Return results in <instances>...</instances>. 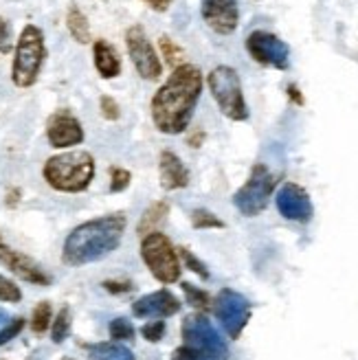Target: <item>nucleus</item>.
<instances>
[{
	"label": "nucleus",
	"mask_w": 358,
	"mask_h": 360,
	"mask_svg": "<svg viewBox=\"0 0 358 360\" xmlns=\"http://www.w3.org/2000/svg\"><path fill=\"white\" fill-rule=\"evenodd\" d=\"M203 86L205 77L198 66L185 62L174 68L172 75L156 90L150 101L154 128L167 136H178L187 132L196 105L200 101Z\"/></svg>",
	"instance_id": "obj_1"
},
{
	"label": "nucleus",
	"mask_w": 358,
	"mask_h": 360,
	"mask_svg": "<svg viewBox=\"0 0 358 360\" xmlns=\"http://www.w3.org/2000/svg\"><path fill=\"white\" fill-rule=\"evenodd\" d=\"M125 220L123 213H108L101 218H93L68 233L62 246V262L66 266H86L95 264L119 248L125 236Z\"/></svg>",
	"instance_id": "obj_2"
},
{
	"label": "nucleus",
	"mask_w": 358,
	"mask_h": 360,
	"mask_svg": "<svg viewBox=\"0 0 358 360\" xmlns=\"http://www.w3.org/2000/svg\"><path fill=\"white\" fill-rule=\"evenodd\" d=\"M95 156L86 150H64L42 165L44 183L60 193H82L95 180Z\"/></svg>",
	"instance_id": "obj_3"
},
{
	"label": "nucleus",
	"mask_w": 358,
	"mask_h": 360,
	"mask_svg": "<svg viewBox=\"0 0 358 360\" xmlns=\"http://www.w3.org/2000/svg\"><path fill=\"white\" fill-rule=\"evenodd\" d=\"M49 58L44 31L38 25H25L13 46L11 82L15 88H33L38 84Z\"/></svg>",
	"instance_id": "obj_4"
},
{
	"label": "nucleus",
	"mask_w": 358,
	"mask_h": 360,
	"mask_svg": "<svg viewBox=\"0 0 358 360\" xmlns=\"http://www.w3.org/2000/svg\"><path fill=\"white\" fill-rule=\"evenodd\" d=\"M207 86L213 101L218 103L220 112L229 121L242 123L248 119V103L244 99L242 79L234 66L220 64L216 68H211V73L207 75Z\"/></svg>",
	"instance_id": "obj_5"
},
{
	"label": "nucleus",
	"mask_w": 358,
	"mask_h": 360,
	"mask_svg": "<svg viewBox=\"0 0 358 360\" xmlns=\"http://www.w3.org/2000/svg\"><path fill=\"white\" fill-rule=\"evenodd\" d=\"M141 257L146 262L148 270L154 275L156 281L160 283H176L181 279L183 266H181V257H178V250L172 246L170 238L165 233L154 231L150 236L143 238L141 242Z\"/></svg>",
	"instance_id": "obj_6"
},
{
	"label": "nucleus",
	"mask_w": 358,
	"mask_h": 360,
	"mask_svg": "<svg viewBox=\"0 0 358 360\" xmlns=\"http://www.w3.org/2000/svg\"><path fill=\"white\" fill-rule=\"evenodd\" d=\"M277 183H279V178L264 163L253 165L246 183L234 195L236 209L242 215H246V218H255V215L264 213V209L268 207V202H271V198L275 193Z\"/></svg>",
	"instance_id": "obj_7"
},
{
	"label": "nucleus",
	"mask_w": 358,
	"mask_h": 360,
	"mask_svg": "<svg viewBox=\"0 0 358 360\" xmlns=\"http://www.w3.org/2000/svg\"><path fill=\"white\" fill-rule=\"evenodd\" d=\"M185 347L200 354L205 360H229V347L207 314L196 312L183 321Z\"/></svg>",
	"instance_id": "obj_8"
},
{
	"label": "nucleus",
	"mask_w": 358,
	"mask_h": 360,
	"mask_svg": "<svg viewBox=\"0 0 358 360\" xmlns=\"http://www.w3.org/2000/svg\"><path fill=\"white\" fill-rule=\"evenodd\" d=\"M211 310H213V314H216L218 323L222 326L224 334L231 340H236V338L242 336L244 328L248 326V321H250V312H253V308H250V301L244 295L231 290V288H222V290L218 292V297L213 299Z\"/></svg>",
	"instance_id": "obj_9"
},
{
	"label": "nucleus",
	"mask_w": 358,
	"mask_h": 360,
	"mask_svg": "<svg viewBox=\"0 0 358 360\" xmlns=\"http://www.w3.org/2000/svg\"><path fill=\"white\" fill-rule=\"evenodd\" d=\"M125 49H128V56L136 68V73L146 79V82H156L163 75V62H160L158 53L148 38L146 29L141 25H132L125 29Z\"/></svg>",
	"instance_id": "obj_10"
},
{
	"label": "nucleus",
	"mask_w": 358,
	"mask_h": 360,
	"mask_svg": "<svg viewBox=\"0 0 358 360\" xmlns=\"http://www.w3.org/2000/svg\"><path fill=\"white\" fill-rule=\"evenodd\" d=\"M244 46L248 56L253 58V62H257L260 66L275 70H288L290 66V46L271 31L260 29L248 33Z\"/></svg>",
	"instance_id": "obj_11"
},
{
	"label": "nucleus",
	"mask_w": 358,
	"mask_h": 360,
	"mask_svg": "<svg viewBox=\"0 0 358 360\" xmlns=\"http://www.w3.org/2000/svg\"><path fill=\"white\" fill-rule=\"evenodd\" d=\"M86 139V132H84V125L82 121L62 108V110H56L49 121H46V141L53 150H73L75 146H82Z\"/></svg>",
	"instance_id": "obj_12"
},
{
	"label": "nucleus",
	"mask_w": 358,
	"mask_h": 360,
	"mask_svg": "<svg viewBox=\"0 0 358 360\" xmlns=\"http://www.w3.org/2000/svg\"><path fill=\"white\" fill-rule=\"evenodd\" d=\"M275 205H277V211L281 213V218L290 222L306 224L314 215V207H312L308 191L297 183H283L275 195Z\"/></svg>",
	"instance_id": "obj_13"
},
{
	"label": "nucleus",
	"mask_w": 358,
	"mask_h": 360,
	"mask_svg": "<svg viewBox=\"0 0 358 360\" xmlns=\"http://www.w3.org/2000/svg\"><path fill=\"white\" fill-rule=\"evenodd\" d=\"M0 264H3L11 275L33 285H51V275L44 273V268L33 257L11 248L3 236H0Z\"/></svg>",
	"instance_id": "obj_14"
},
{
	"label": "nucleus",
	"mask_w": 358,
	"mask_h": 360,
	"mask_svg": "<svg viewBox=\"0 0 358 360\" xmlns=\"http://www.w3.org/2000/svg\"><path fill=\"white\" fill-rule=\"evenodd\" d=\"M200 15L205 25L218 35L236 33L240 25L238 0H200Z\"/></svg>",
	"instance_id": "obj_15"
},
{
	"label": "nucleus",
	"mask_w": 358,
	"mask_h": 360,
	"mask_svg": "<svg viewBox=\"0 0 358 360\" xmlns=\"http://www.w3.org/2000/svg\"><path fill=\"white\" fill-rule=\"evenodd\" d=\"M181 312V301L170 290H156L132 303V314L136 319H167Z\"/></svg>",
	"instance_id": "obj_16"
},
{
	"label": "nucleus",
	"mask_w": 358,
	"mask_h": 360,
	"mask_svg": "<svg viewBox=\"0 0 358 360\" xmlns=\"http://www.w3.org/2000/svg\"><path fill=\"white\" fill-rule=\"evenodd\" d=\"M158 178L165 191H178L189 185V172L183 158L172 150H163L158 156Z\"/></svg>",
	"instance_id": "obj_17"
},
{
	"label": "nucleus",
	"mask_w": 358,
	"mask_h": 360,
	"mask_svg": "<svg viewBox=\"0 0 358 360\" xmlns=\"http://www.w3.org/2000/svg\"><path fill=\"white\" fill-rule=\"evenodd\" d=\"M93 64L101 79H115L121 75V56L113 42L108 40H95L93 42Z\"/></svg>",
	"instance_id": "obj_18"
},
{
	"label": "nucleus",
	"mask_w": 358,
	"mask_h": 360,
	"mask_svg": "<svg viewBox=\"0 0 358 360\" xmlns=\"http://www.w3.org/2000/svg\"><path fill=\"white\" fill-rule=\"evenodd\" d=\"M167 215H170V202L167 200H156V202H152L146 211H143L141 220L136 224V233H139L141 238L150 236V233L158 231V226L167 220Z\"/></svg>",
	"instance_id": "obj_19"
},
{
	"label": "nucleus",
	"mask_w": 358,
	"mask_h": 360,
	"mask_svg": "<svg viewBox=\"0 0 358 360\" xmlns=\"http://www.w3.org/2000/svg\"><path fill=\"white\" fill-rule=\"evenodd\" d=\"M66 29L70 33V38H73L77 44H91L93 42L91 22H88L86 13L77 5H70L66 11Z\"/></svg>",
	"instance_id": "obj_20"
},
{
	"label": "nucleus",
	"mask_w": 358,
	"mask_h": 360,
	"mask_svg": "<svg viewBox=\"0 0 358 360\" xmlns=\"http://www.w3.org/2000/svg\"><path fill=\"white\" fill-rule=\"evenodd\" d=\"M88 356L91 360H134V354L121 345V343H97V345H91L88 347Z\"/></svg>",
	"instance_id": "obj_21"
},
{
	"label": "nucleus",
	"mask_w": 358,
	"mask_h": 360,
	"mask_svg": "<svg viewBox=\"0 0 358 360\" xmlns=\"http://www.w3.org/2000/svg\"><path fill=\"white\" fill-rule=\"evenodd\" d=\"M70 326H73V316H70L68 305H64V308L51 321V340H53V343H56V345L64 343V340L68 338V334H70Z\"/></svg>",
	"instance_id": "obj_22"
},
{
	"label": "nucleus",
	"mask_w": 358,
	"mask_h": 360,
	"mask_svg": "<svg viewBox=\"0 0 358 360\" xmlns=\"http://www.w3.org/2000/svg\"><path fill=\"white\" fill-rule=\"evenodd\" d=\"M158 49H160V56L165 58V64H167L172 70L187 62V60H185L183 49L178 46V44H176V40H174V38H170V35H160V38H158Z\"/></svg>",
	"instance_id": "obj_23"
},
{
	"label": "nucleus",
	"mask_w": 358,
	"mask_h": 360,
	"mask_svg": "<svg viewBox=\"0 0 358 360\" xmlns=\"http://www.w3.org/2000/svg\"><path fill=\"white\" fill-rule=\"evenodd\" d=\"M25 330V319L23 316H11L5 310H0V347L7 345L11 338H15Z\"/></svg>",
	"instance_id": "obj_24"
},
{
	"label": "nucleus",
	"mask_w": 358,
	"mask_h": 360,
	"mask_svg": "<svg viewBox=\"0 0 358 360\" xmlns=\"http://www.w3.org/2000/svg\"><path fill=\"white\" fill-rule=\"evenodd\" d=\"M51 321H53V308L49 301H40L38 305L33 308V314H31V332L33 334H44L49 328H51Z\"/></svg>",
	"instance_id": "obj_25"
},
{
	"label": "nucleus",
	"mask_w": 358,
	"mask_h": 360,
	"mask_svg": "<svg viewBox=\"0 0 358 360\" xmlns=\"http://www.w3.org/2000/svg\"><path fill=\"white\" fill-rule=\"evenodd\" d=\"M108 334H110V340H115V343H123V340H132L136 330L134 326L128 321V319H113L110 321V328H108Z\"/></svg>",
	"instance_id": "obj_26"
},
{
	"label": "nucleus",
	"mask_w": 358,
	"mask_h": 360,
	"mask_svg": "<svg viewBox=\"0 0 358 360\" xmlns=\"http://www.w3.org/2000/svg\"><path fill=\"white\" fill-rule=\"evenodd\" d=\"M183 292L187 297V303L193 305V308H198V310H211L213 299L205 290H200V288H196L193 283H183Z\"/></svg>",
	"instance_id": "obj_27"
},
{
	"label": "nucleus",
	"mask_w": 358,
	"mask_h": 360,
	"mask_svg": "<svg viewBox=\"0 0 358 360\" xmlns=\"http://www.w3.org/2000/svg\"><path fill=\"white\" fill-rule=\"evenodd\" d=\"M191 224H193V229H224V222L216 213H211L207 209H193Z\"/></svg>",
	"instance_id": "obj_28"
},
{
	"label": "nucleus",
	"mask_w": 358,
	"mask_h": 360,
	"mask_svg": "<svg viewBox=\"0 0 358 360\" xmlns=\"http://www.w3.org/2000/svg\"><path fill=\"white\" fill-rule=\"evenodd\" d=\"M15 46L13 27L5 15H0V56H9Z\"/></svg>",
	"instance_id": "obj_29"
},
{
	"label": "nucleus",
	"mask_w": 358,
	"mask_h": 360,
	"mask_svg": "<svg viewBox=\"0 0 358 360\" xmlns=\"http://www.w3.org/2000/svg\"><path fill=\"white\" fill-rule=\"evenodd\" d=\"M178 257L183 259V264L191 270V273H196L198 277H203V279H209V270H207V266L196 257L189 248H178Z\"/></svg>",
	"instance_id": "obj_30"
},
{
	"label": "nucleus",
	"mask_w": 358,
	"mask_h": 360,
	"mask_svg": "<svg viewBox=\"0 0 358 360\" xmlns=\"http://www.w3.org/2000/svg\"><path fill=\"white\" fill-rule=\"evenodd\" d=\"M23 299V290L11 279L0 275V303H18Z\"/></svg>",
	"instance_id": "obj_31"
},
{
	"label": "nucleus",
	"mask_w": 358,
	"mask_h": 360,
	"mask_svg": "<svg viewBox=\"0 0 358 360\" xmlns=\"http://www.w3.org/2000/svg\"><path fill=\"white\" fill-rule=\"evenodd\" d=\"M132 174L123 167H110V193H121L130 187Z\"/></svg>",
	"instance_id": "obj_32"
},
{
	"label": "nucleus",
	"mask_w": 358,
	"mask_h": 360,
	"mask_svg": "<svg viewBox=\"0 0 358 360\" xmlns=\"http://www.w3.org/2000/svg\"><path fill=\"white\" fill-rule=\"evenodd\" d=\"M141 334L146 340H150V343H158V340L165 336V321H158V319L148 321L146 326L141 328Z\"/></svg>",
	"instance_id": "obj_33"
},
{
	"label": "nucleus",
	"mask_w": 358,
	"mask_h": 360,
	"mask_svg": "<svg viewBox=\"0 0 358 360\" xmlns=\"http://www.w3.org/2000/svg\"><path fill=\"white\" fill-rule=\"evenodd\" d=\"M99 110H101V117L106 121H117L121 117V110H119V103L117 99H113L110 95H101L99 99Z\"/></svg>",
	"instance_id": "obj_34"
},
{
	"label": "nucleus",
	"mask_w": 358,
	"mask_h": 360,
	"mask_svg": "<svg viewBox=\"0 0 358 360\" xmlns=\"http://www.w3.org/2000/svg\"><path fill=\"white\" fill-rule=\"evenodd\" d=\"M103 288L113 295H123L132 290V283L130 281H103Z\"/></svg>",
	"instance_id": "obj_35"
},
{
	"label": "nucleus",
	"mask_w": 358,
	"mask_h": 360,
	"mask_svg": "<svg viewBox=\"0 0 358 360\" xmlns=\"http://www.w3.org/2000/svg\"><path fill=\"white\" fill-rule=\"evenodd\" d=\"M172 360H205L200 354H196L193 349H189V347H178V349H174V354H172Z\"/></svg>",
	"instance_id": "obj_36"
},
{
	"label": "nucleus",
	"mask_w": 358,
	"mask_h": 360,
	"mask_svg": "<svg viewBox=\"0 0 358 360\" xmlns=\"http://www.w3.org/2000/svg\"><path fill=\"white\" fill-rule=\"evenodd\" d=\"M141 3H146V7H150L156 13H165L174 5V0H141Z\"/></svg>",
	"instance_id": "obj_37"
},
{
	"label": "nucleus",
	"mask_w": 358,
	"mask_h": 360,
	"mask_svg": "<svg viewBox=\"0 0 358 360\" xmlns=\"http://www.w3.org/2000/svg\"><path fill=\"white\" fill-rule=\"evenodd\" d=\"M288 97H290V101H293V103H297V105H303L301 90H299L295 84H290V86H288Z\"/></svg>",
	"instance_id": "obj_38"
},
{
	"label": "nucleus",
	"mask_w": 358,
	"mask_h": 360,
	"mask_svg": "<svg viewBox=\"0 0 358 360\" xmlns=\"http://www.w3.org/2000/svg\"><path fill=\"white\" fill-rule=\"evenodd\" d=\"M187 141H189V146H191V148H200V146H203V141H205V132H203V130L193 132Z\"/></svg>",
	"instance_id": "obj_39"
},
{
	"label": "nucleus",
	"mask_w": 358,
	"mask_h": 360,
	"mask_svg": "<svg viewBox=\"0 0 358 360\" xmlns=\"http://www.w3.org/2000/svg\"><path fill=\"white\" fill-rule=\"evenodd\" d=\"M18 195H20V189H11L7 195V207H15L18 205Z\"/></svg>",
	"instance_id": "obj_40"
},
{
	"label": "nucleus",
	"mask_w": 358,
	"mask_h": 360,
	"mask_svg": "<svg viewBox=\"0 0 358 360\" xmlns=\"http://www.w3.org/2000/svg\"><path fill=\"white\" fill-rule=\"evenodd\" d=\"M62 360H73V358H62Z\"/></svg>",
	"instance_id": "obj_41"
}]
</instances>
